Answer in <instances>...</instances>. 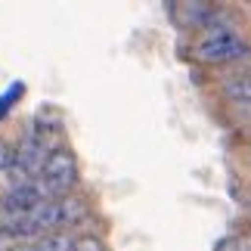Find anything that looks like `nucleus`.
Returning <instances> with one entry per match:
<instances>
[{"mask_svg": "<svg viewBox=\"0 0 251 251\" xmlns=\"http://www.w3.org/2000/svg\"><path fill=\"white\" fill-rule=\"evenodd\" d=\"M75 180H78V161L69 149H53L47 152L44 158V168H41V183H37V189H41L44 199H65V192L75 186Z\"/></svg>", "mask_w": 251, "mask_h": 251, "instance_id": "obj_1", "label": "nucleus"}, {"mask_svg": "<svg viewBox=\"0 0 251 251\" xmlns=\"http://www.w3.org/2000/svg\"><path fill=\"white\" fill-rule=\"evenodd\" d=\"M248 53V47L239 41L236 34L229 31H220L214 37H208V41H201L196 47V59L201 62H211V65H220V62H233V59H242Z\"/></svg>", "mask_w": 251, "mask_h": 251, "instance_id": "obj_2", "label": "nucleus"}, {"mask_svg": "<svg viewBox=\"0 0 251 251\" xmlns=\"http://www.w3.org/2000/svg\"><path fill=\"white\" fill-rule=\"evenodd\" d=\"M41 201H47V199L41 196L37 183H19V186H13L3 199H0V214L6 220H16V217L28 214V211H34Z\"/></svg>", "mask_w": 251, "mask_h": 251, "instance_id": "obj_3", "label": "nucleus"}, {"mask_svg": "<svg viewBox=\"0 0 251 251\" xmlns=\"http://www.w3.org/2000/svg\"><path fill=\"white\" fill-rule=\"evenodd\" d=\"M44 158H47V152H44V146H41V140H28L22 149L16 152V158H13V177H31V174H41V168H44Z\"/></svg>", "mask_w": 251, "mask_h": 251, "instance_id": "obj_4", "label": "nucleus"}, {"mask_svg": "<svg viewBox=\"0 0 251 251\" xmlns=\"http://www.w3.org/2000/svg\"><path fill=\"white\" fill-rule=\"evenodd\" d=\"M87 214H90V208H87L84 199H78V196L59 199V226H75L81 220H87Z\"/></svg>", "mask_w": 251, "mask_h": 251, "instance_id": "obj_5", "label": "nucleus"}, {"mask_svg": "<svg viewBox=\"0 0 251 251\" xmlns=\"http://www.w3.org/2000/svg\"><path fill=\"white\" fill-rule=\"evenodd\" d=\"M224 93L239 105H251V75H236V78L224 81Z\"/></svg>", "mask_w": 251, "mask_h": 251, "instance_id": "obj_6", "label": "nucleus"}, {"mask_svg": "<svg viewBox=\"0 0 251 251\" xmlns=\"http://www.w3.org/2000/svg\"><path fill=\"white\" fill-rule=\"evenodd\" d=\"M22 96H25V84H22V81H16V84L9 87V90H6L3 96H0V121L6 118L9 109H13V105H16L19 100H22Z\"/></svg>", "mask_w": 251, "mask_h": 251, "instance_id": "obj_7", "label": "nucleus"}, {"mask_svg": "<svg viewBox=\"0 0 251 251\" xmlns=\"http://www.w3.org/2000/svg\"><path fill=\"white\" fill-rule=\"evenodd\" d=\"M34 251H72V236H47L37 239V245H31Z\"/></svg>", "mask_w": 251, "mask_h": 251, "instance_id": "obj_8", "label": "nucleus"}, {"mask_svg": "<svg viewBox=\"0 0 251 251\" xmlns=\"http://www.w3.org/2000/svg\"><path fill=\"white\" fill-rule=\"evenodd\" d=\"M72 251H109L100 236H75L72 239Z\"/></svg>", "mask_w": 251, "mask_h": 251, "instance_id": "obj_9", "label": "nucleus"}, {"mask_svg": "<svg viewBox=\"0 0 251 251\" xmlns=\"http://www.w3.org/2000/svg\"><path fill=\"white\" fill-rule=\"evenodd\" d=\"M214 251H251V242L248 239H236V236H226L214 245Z\"/></svg>", "mask_w": 251, "mask_h": 251, "instance_id": "obj_10", "label": "nucleus"}, {"mask_svg": "<svg viewBox=\"0 0 251 251\" xmlns=\"http://www.w3.org/2000/svg\"><path fill=\"white\" fill-rule=\"evenodd\" d=\"M13 158H16V152L9 149L3 140H0V171H9V168H13Z\"/></svg>", "mask_w": 251, "mask_h": 251, "instance_id": "obj_11", "label": "nucleus"}, {"mask_svg": "<svg viewBox=\"0 0 251 251\" xmlns=\"http://www.w3.org/2000/svg\"><path fill=\"white\" fill-rule=\"evenodd\" d=\"M13 245H16V239L6 229H0V251H13Z\"/></svg>", "mask_w": 251, "mask_h": 251, "instance_id": "obj_12", "label": "nucleus"}, {"mask_svg": "<svg viewBox=\"0 0 251 251\" xmlns=\"http://www.w3.org/2000/svg\"><path fill=\"white\" fill-rule=\"evenodd\" d=\"M13 251H34V248H13Z\"/></svg>", "mask_w": 251, "mask_h": 251, "instance_id": "obj_13", "label": "nucleus"}, {"mask_svg": "<svg viewBox=\"0 0 251 251\" xmlns=\"http://www.w3.org/2000/svg\"><path fill=\"white\" fill-rule=\"evenodd\" d=\"M248 133H251V130H248Z\"/></svg>", "mask_w": 251, "mask_h": 251, "instance_id": "obj_14", "label": "nucleus"}]
</instances>
